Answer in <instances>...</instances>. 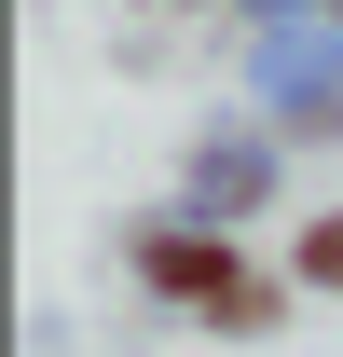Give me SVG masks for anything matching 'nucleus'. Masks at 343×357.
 <instances>
[{"label":"nucleus","instance_id":"nucleus-1","mask_svg":"<svg viewBox=\"0 0 343 357\" xmlns=\"http://www.w3.org/2000/svg\"><path fill=\"white\" fill-rule=\"evenodd\" d=\"M151 275H165V289H192V303H220V316H261V289L220 261V248H151Z\"/></svg>","mask_w":343,"mask_h":357},{"label":"nucleus","instance_id":"nucleus-2","mask_svg":"<svg viewBox=\"0 0 343 357\" xmlns=\"http://www.w3.org/2000/svg\"><path fill=\"white\" fill-rule=\"evenodd\" d=\"M302 275H316V289H343V220H316V234H302Z\"/></svg>","mask_w":343,"mask_h":357}]
</instances>
